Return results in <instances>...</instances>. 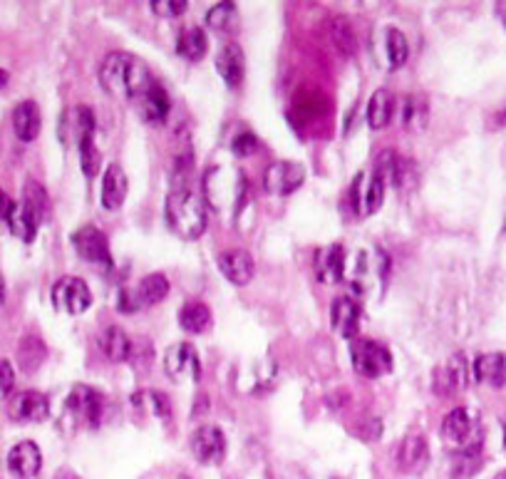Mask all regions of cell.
<instances>
[{
	"label": "cell",
	"instance_id": "cell-1",
	"mask_svg": "<svg viewBox=\"0 0 506 479\" xmlns=\"http://www.w3.org/2000/svg\"><path fill=\"white\" fill-rule=\"evenodd\" d=\"M157 83L139 58L130 52H112L99 65V84L107 95L127 102H137L152 84Z\"/></svg>",
	"mask_w": 506,
	"mask_h": 479
},
{
	"label": "cell",
	"instance_id": "cell-2",
	"mask_svg": "<svg viewBox=\"0 0 506 479\" xmlns=\"http://www.w3.org/2000/svg\"><path fill=\"white\" fill-rule=\"evenodd\" d=\"M167 227L179 239L194 241L204 234L206 228V206L192 189H174L167 196L164 206Z\"/></svg>",
	"mask_w": 506,
	"mask_h": 479
},
{
	"label": "cell",
	"instance_id": "cell-3",
	"mask_svg": "<svg viewBox=\"0 0 506 479\" xmlns=\"http://www.w3.org/2000/svg\"><path fill=\"white\" fill-rule=\"evenodd\" d=\"M206 202L217 212H236L246 199V177L233 167L209 169L204 180Z\"/></svg>",
	"mask_w": 506,
	"mask_h": 479
},
{
	"label": "cell",
	"instance_id": "cell-4",
	"mask_svg": "<svg viewBox=\"0 0 506 479\" xmlns=\"http://www.w3.org/2000/svg\"><path fill=\"white\" fill-rule=\"evenodd\" d=\"M350 360L362 378H383L392 371V353L383 343L368 338H355L350 343Z\"/></svg>",
	"mask_w": 506,
	"mask_h": 479
},
{
	"label": "cell",
	"instance_id": "cell-5",
	"mask_svg": "<svg viewBox=\"0 0 506 479\" xmlns=\"http://www.w3.org/2000/svg\"><path fill=\"white\" fill-rule=\"evenodd\" d=\"M355 264L350 266V271H345V278L350 281V286L355 288V293L368 296L373 293L375 283H383L387 275V259L380 251H358Z\"/></svg>",
	"mask_w": 506,
	"mask_h": 479
},
{
	"label": "cell",
	"instance_id": "cell-6",
	"mask_svg": "<svg viewBox=\"0 0 506 479\" xmlns=\"http://www.w3.org/2000/svg\"><path fill=\"white\" fill-rule=\"evenodd\" d=\"M105 408H107L105 397L87 385H77L65 403V412L70 415V419L84 427H99L105 419Z\"/></svg>",
	"mask_w": 506,
	"mask_h": 479
},
{
	"label": "cell",
	"instance_id": "cell-7",
	"mask_svg": "<svg viewBox=\"0 0 506 479\" xmlns=\"http://www.w3.org/2000/svg\"><path fill=\"white\" fill-rule=\"evenodd\" d=\"M73 243L84 264H90L92 268H97V271H102V274H109V271L115 268L112 253H109L107 236L97 227L77 228L73 234Z\"/></svg>",
	"mask_w": 506,
	"mask_h": 479
},
{
	"label": "cell",
	"instance_id": "cell-8",
	"mask_svg": "<svg viewBox=\"0 0 506 479\" xmlns=\"http://www.w3.org/2000/svg\"><path fill=\"white\" fill-rule=\"evenodd\" d=\"M470 363L462 353H455L452 358L445 360L432 375V387L439 397L459 395L467 383H470Z\"/></svg>",
	"mask_w": 506,
	"mask_h": 479
},
{
	"label": "cell",
	"instance_id": "cell-9",
	"mask_svg": "<svg viewBox=\"0 0 506 479\" xmlns=\"http://www.w3.org/2000/svg\"><path fill=\"white\" fill-rule=\"evenodd\" d=\"M50 296H52L55 308L70 313V315H80V313H84L92 306L90 288H87L83 278H75V275H65L60 281H55Z\"/></svg>",
	"mask_w": 506,
	"mask_h": 479
},
{
	"label": "cell",
	"instance_id": "cell-10",
	"mask_svg": "<svg viewBox=\"0 0 506 479\" xmlns=\"http://www.w3.org/2000/svg\"><path fill=\"white\" fill-rule=\"evenodd\" d=\"M383 196H385V184L373 172H360L350 187V206L362 216L375 214L383 204Z\"/></svg>",
	"mask_w": 506,
	"mask_h": 479
},
{
	"label": "cell",
	"instance_id": "cell-11",
	"mask_svg": "<svg viewBox=\"0 0 506 479\" xmlns=\"http://www.w3.org/2000/svg\"><path fill=\"white\" fill-rule=\"evenodd\" d=\"M192 455L196 457L199 465L214 467L221 465L226 457V437L224 432L214 427V425H204L192 435Z\"/></svg>",
	"mask_w": 506,
	"mask_h": 479
},
{
	"label": "cell",
	"instance_id": "cell-12",
	"mask_svg": "<svg viewBox=\"0 0 506 479\" xmlns=\"http://www.w3.org/2000/svg\"><path fill=\"white\" fill-rule=\"evenodd\" d=\"M164 371L171 380H199L202 378V363H199V353L192 343H177L167 350L164 355Z\"/></svg>",
	"mask_w": 506,
	"mask_h": 479
},
{
	"label": "cell",
	"instance_id": "cell-13",
	"mask_svg": "<svg viewBox=\"0 0 506 479\" xmlns=\"http://www.w3.org/2000/svg\"><path fill=\"white\" fill-rule=\"evenodd\" d=\"M305 180V169L298 162H276L265 169L264 184L265 192L276 194V196H289L293 194Z\"/></svg>",
	"mask_w": 506,
	"mask_h": 479
},
{
	"label": "cell",
	"instance_id": "cell-14",
	"mask_svg": "<svg viewBox=\"0 0 506 479\" xmlns=\"http://www.w3.org/2000/svg\"><path fill=\"white\" fill-rule=\"evenodd\" d=\"M474 430H477V425H474V418L467 408H455L442 419V440L452 447H459V450L477 443Z\"/></svg>",
	"mask_w": 506,
	"mask_h": 479
},
{
	"label": "cell",
	"instance_id": "cell-15",
	"mask_svg": "<svg viewBox=\"0 0 506 479\" xmlns=\"http://www.w3.org/2000/svg\"><path fill=\"white\" fill-rule=\"evenodd\" d=\"M345 249L340 243H330L326 249H318L313 256L315 275L320 283H340L345 281Z\"/></svg>",
	"mask_w": 506,
	"mask_h": 479
},
{
	"label": "cell",
	"instance_id": "cell-16",
	"mask_svg": "<svg viewBox=\"0 0 506 479\" xmlns=\"http://www.w3.org/2000/svg\"><path fill=\"white\" fill-rule=\"evenodd\" d=\"M8 415L15 422H43L50 415L48 397L37 390H23L11 400Z\"/></svg>",
	"mask_w": 506,
	"mask_h": 479
},
{
	"label": "cell",
	"instance_id": "cell-17",
	"mask_svg": "<svg viewBox=\"0 0 506 479\" xmlns=\"http://www.w3.org/2000/svg\"><path fill=\"white\" fill-rule=\"evenodd\" d=\"M330 318H333V328L343 338L348 340H355V336L360 333V323H362V311L360 303L355 299H336L333 308H330Z\"/></svg>",
	"mask_w": 506,
	"mask_h": 479
},
{
	"label": "cell",
	"instance_id": "cell-18",
	"mask_svg": "<svg viewBox=\"0 0 506 479\" xmlns=\"http://www.w3.org/2000/svg\"><path fill=\"white\" fill-rule=\"evenodd\" d=\"M134 108H137L139 117L145 122H149V124H162V122H167L169 112H171V100H169L167 90L159 83H154L146 90L145 95L134 102Z\"/></svg>",
	"mask_w": 506,
	"mask_h": 479
},
{
	"label": "cell",
	"instance_id": "cell-19",
	"mask_svg": "<svg viewBox=\"0 0 506 479\" xmlns=\"http://www.w3.org/2000/svg\"><path fill=\"white\" fill-rule=\"evenodd\" d=\"M95 132H97L95 112L90 108L80 105V108L67 109V112L62 115L60 134L67 144H77L83 137H90V134Z\"/></svg>",
	"mask_w": 506,
	"mask_h": 479
},
{
	"label": "cell",
	"instance_id": "cell-20",
	"mask_svg": "<svg viewBox=\"0 0 506 479\" xmlns=\"http://www.w3.org/2000/svg\"><path fill=\"white\" fill-rule=\"evenodd\" d=\"M43 467V455H40V447L30 440L18 443L8 452V469H11L15 477L20 479H33Z\"/></svg>",
	"mask_w": 506,
	"mask_h": 479
},
{
	"label": "cell",
	"instance_id": "cell-21",
	"mask_svg": "<svg viewBox=\"0 0 506 479\" xmlns=\"http://www.w3.org/2000/svg\"><path fill=\"white\" fill-rule=\"evenodd\" d=\"M373 174L385 187H405L407 177H410V162L395 155V152H380L375 159Z\"/></svg>",
	"mask_w": 506,
	"mask_h": 479
},
{
	"label": "cell",
	"instance_id": "cell-22",
	"mask_svg": "<svg viewBox=\"0 0 506 479\" xmlns=\"http://www.w3.org/2000/svg\"><path fill=\"white\" fill-rule=\"evenodd\" d=\"M218 268H221V274L226 275L231 283H236V286L251 283L253 271H256L251 253L241 251V249H231V251L221 253V256H218Z\"/></svg>",
	"mask_w": 506,
	"mask_h": 479
},
{
	"label": "cell",
	"instance_id": "cell-23",
	"mask_svg": "<svg viewBox=\"0 0 506 479\" xmlns=\"http://www.w3.org/2000/svg\"><path fill=\"white\" fill-rule=\"evenodd\" d=\"M471 375L477 383L489 385V387H504L506 355L504 353H484L471 363Z\"/></svg>",
	"mask_w": 506,
	"mask_h": 479
},
{
	"label": "cell",
	"instance_id": "cell-24",
	"mask_svg": "<svg viewBox=\"0 0 506 479\" xmlns=\"http://www.w3.org/2000/svg\"><path fill=\"white\" fill-rule=\"evenodd\" d=\"M130 192V180L124 174V169L120 164H109L105 172V180H102V206L107 212H117Z\"/></svg>",
	"mask_w": 506,
	"mask_h": 479
},
{
	"label": "cell",
	"instance_id": "cell-25",
	"mask_svg": "<svg viewBox=\"0 0 506 479\" xmlns=\"http://www.w3.org/2000/svg\"><path fill=\"white\" fill-rule=\"evenodd\" d=\"M40 124H43V117H40V108H37L33 100H25L18 108L12 109V130H15V137L20 142H33L37 134H40Z\"/></svg>",
	"mask_w": 506,
	"mask_h": 479
},
{
	"label": "cell",
	"instance_id": "cell-26",
	"mask_svg": "<svg viewBox=\"0 0 506 479\" xmlns=\"http://www.w3.org/2000/svg\"><path fill=\"white\" fill-rule=\"evenodd\" d=\"M430 462V447L422 435H410L399 444V467L407 475H420Z\"/></svg>",
	"mask_w": 506,
	"mask_h": 479
},
{
	"label": "cell",
	"instance_id": "cell-27",
	"mask_svg": "<svg viewBox=\"0 0 506 479\" xmlns=\"http://www.w3.org/2000/svg\"><path fill=\"white\" fill-rule=\"evenodd\" d=\"M217 70L224 77V83L229 87H239L243 83V72H246V58L243 50L236 43H229L226 48L218 52Z\"/></svg>",
	"mask_w": 506,
	"mask_h": 479
},
{
	"label": "cell",
	"instance_id": "cell-28",
	"mask_svg": "<svg viewBox=\"0 0 506 479\" xmlns=\"http://www.w3.org/2000/svg\"><path fill=\"white\" fill-rule=\"evenodd\" d=\"M99 346H102V350H105V355H107L109 360H115V363L132 360L134 350H137L132 338L127 336L122 328H115V325L102 333V338H99Z\"/></svg>",
	"mask_w": 506,
	"mask_h": 479
},
{
	"label": "cell",
	"instance_id": "cell-29",
	"mask_svg": "<svg viewBox=\"0 0 506 479\" xmlns=\"http://www.w3.org/2000/svg\"><path fill=\"white\" fill-rule=\"evenodd\" d=\"M395 117V97L387 90H377L368 102V124L373 130H383Z\"/></svg>",
	"mask_w": 506,
	"mask_h": 479
},
{
	"label": "cell",
	"instance_id": "cell-30",
	"mask_svg": "<svg viewBox=\"0 0 506 479\" xmlns=\"http://www.w3.org/2000/svg\"><path fill=\"white\" fill-rule=\"evenodd\" d=\"M206 48H209V40H206L204 30L202 28H184L177 37V52H179L184 60L199 62L206 55Z\"/></svg>",
	"mask_w": 506,
	"mask_h": 479
},
{
	"label": "cell",
	"instance_id": "cell-31",
	"mask_svg": "<svg viewBox=\"0 0 506 479\" xmlns=\"http://www.w3.org/2000/svg\"><path fill=\"white\" fill-rule=\"evenodd\" d=\"M169 293V281L162 274H149L139 281V286L134 291V299L139 303V308L146 306H157L162 300L167 299Z\"/></svg>",
	"mask_w": 506,
	"mask_h": 479
},
{
	"label": "cell",
	"instance_id": "cell-32",
	"mask_svg": "<svg viewBox=\"0 0 506 479\" xmlns=\"http://www.w3.org/2000/svg\"><path fill=\"white\" fill-rule=\"evenodd\" d=\"M179 325L186 333L199 336L211 325V311L206 308L202 300H186L179 311Z\"/></svg>",
	"mask_w": 506,
	"mask_h": 479
},
{
	"label": "cell",
	"instance_id": "cell-33",
	"mask_svg": "<svg viewBox=\"0 0 506 479\" xmlns=\"http://www.w3.org/2000/svg\"><path fill=\"white\" fill-rule=\"evenodd\" d=\"M383 45H385L387 68L398 70V68H402L407 62L410 45H407V37L402 36L398 28H385L383 30Z\"/></svg>",
	"mask_w": 506,
	"mask_h": 479
},
{
	"label": "cell",
	"instance_id": "cell-34",
	"mask_svg": "<svg viewBox=\"0 0 506 479\" xmlns=\"http://www.w3.org/2000/svg\"><path fill=\"white\" fill-rule=\"evenodd\" d=\"M206 25L217 33H236L239 30V11L233 3H218L211 11L206 12Z\"/></svg>",
	"mask_w": 506,
	"mask_h": 479
},
{
	"label": "cell",
	"instance_id": "cell-35",
	"mask_svg": "<svg viewBox=\"0 0 506 479\" xmlns=\"http://www.w3.org/2000/svg\"><path fill=\"white\" fill-rule=\"evenodd\" d=\"M5 224H8V228H11L12 234H15L20 241H25V243H30V241L36 239L37 227H40V221H37L36 216L30 214L23 204L12 206V212Z\"/></svg>",
	"mask_w": 506,
	"mask_h": 479
},
{
	"label": "cell",
	"instance_id": "cell-36",
	"mask_svg": "<svg viewBox=\"0 0 506 479\" xmlns=\"http://www.w3.org/2000/svg\"><path fill=\"white\" fill-rule=\"evenodd\" d=\"M330 40H333V45H336L345 58L350 55H355V50H358V40H355V30H352V25H350L348 18H343V15H337L330 20Z\"/></svg>",
	"mask_w": 506,
	"mask_h": 479
},
{
	"label": "cell",
	"instance_id": "cell-37",
	"mask_svg": "<svg viewBox=\"0 0 506 479\" xmlns=\"http://www.w3.org/2000/svg\"><path fill=\"white\" fill-rule=\"evenodd\" d=\"M20 204H23L30 214L36 216L37 221H43V216L48 214L50 199H48V194H45V189H43L36 180H28L25 181L23 202H20Z\"/></svg>",
	"mask_w": 506,
	"mask_h": 479
},
{
	"label": "cell",
	"instance_id": "cell-38",
	"mask_svg": "<svg viewBox=\"0 0 506 479\" xmlns=\"http://www.w3.org/2000/svg\"><path fill=\"white\" fill-rule=\"evenodd\" d=\"M132 405L134 408L146 410L149 415L154 418H167L171 412V405H169V397L159 390H146V393H137L132 395Z\"/></svg>",
	"mask_w": 506,
	"mask_h": 479
},
{
	"label": "cell",
	"instance_id": "cell-39",
	"mask_svg": "<svg viewBox=\"0 0 506 479\" xmlns=\"http://www.w3.org/2000/svg\"><path fill=\"white\" fill-rule=\"evenodd\" d=\"M18 360H20V368L25 372H33L40 368V363L45 360V346L40 338H25L20 343V350H18Z\"/></svg>",
	"mask_w": 506,
	"mask_h": 479
},
{
	"label": "cell",
	"instance_id": "cell-40",
	"mask_svg": "<svg viewBox=\"0 0 506 479\" xmlns=\"http://www.w3.org/2000/svg\"><path fill=\"white\" fill-rule=\"evenodd\" d=\"M77 152H80V164H83V172L87 177H95L99 172V152L95 147V134L90 137H83L77 142Z\"/></svg>",
	"mask_w": 506,
	"mask_h": 479
},
{
	"label": "cell",
	"instance_id": "cell-41",
	"mask_svg": "<svg viewBox=\"0 0 506 479\" xmlns=\"http://www.w3.org/2000/svg\"><path fill=\"white\" fill-rule=\"evenodd\" d=\"M405 124L407 127H415V130H422L427 124V105L422 97H407L405 100Z\"/></svg>",
	"mask_w": 506,
	"mask_h": 479
},
{
	"label": "cell",
	"instance_id": "cell-42",
	"mask_svg": "<svg viewBox=\"0 0 506 479\" xmlns=\"http://www.w3.org/2000/svg\"><path fill=\"white\" fill-rule=\"evenodd\" d=\"M186 5H189L186 0H152L149 3L152 12H157L162 18H177L186 11Z\"/></svg>",
	"mask_w": 506,
	"mask_h": 479
},
{
	"label": "cell",
	"instance_id": "cell-43",
	"mask_svg": "<svg viewBox=\"0 0 506 479\" xmlns=\"http://www.w3.org/2000/svg\"><path fill=\"white\" fill-rule=\"evenodd\" d=\"M231 149H233L239 156H249L258 149V140H256L251 132H243V134H239L233 142H231Z\"/></svg>",
	"mask_w": 506,
	"mask_h": 479
},
{
	"label": "cell",
	"instance_id": "cell-44",
	"mask_svg": "<svg viewBox=\"0 0 506 479\" xmlns=\"http://www.w3.org/2000/svg\"><path fill=\"white\" fill-rule=\"evenodd\" d=\"M12 385H15V371L8 360H0V400L11 395Z\"/></svg>",
	"mask_w": 506,
	"mask_h": 479
},
{
	"label": "cell",
	"instance_id": "cell-45",
	"mask_svg": "<svg viewBox=\"0 0 506 479\" xmlns=\"http://www.w3.org/2000/svg\"><path fill=\"white\" fill-rule=\"evenodd\" d=\"M12 206H15V202H12L8 194L0 189V221H8V216H11Z\"/></svg>",
	"mask_w": 506,
	"mask_h": 479
},
{
	"label": "cell",
	"instance_id": "cell-46",
	"mask_svg": "<svg viewBox=\"0 0 506 479\" xmlns=\"http://www.w3.org/2000/svg\"><path fill=\"white\" fill-rule=\"evenodd\" d=\"M273 479H303V475L298 472V469L286 467L283 472H276V475H273Z\"/></svg>",
	"mask_w": 506,
	"mask_h": 479
},
{
	"label": "cell",
	"instance_id": "cell-47",
	"mask_svg": "<svg viewBox=\"0 0 506 479\" xmlns=\"http://www.w3.org/2000/svg\"><path fill=\"white\" fill-rule=\"evenodd\" d=\"M55 479H80V477H77L75 472H70V469H60V472H58V477Z\"/></svg>",
	"mask_w": 506,
	"mask_h": 479
},
{
	"label": "cell",
	"instance_id": "cell-48",
	"mask_svg": "<svg viewBox=\"0 0 506 479\" xmlns=\"http://www.w3.org/2000/svg\"><path fill=\"white\" fill-rule=\"evenodd\" d=\"M5 84H8V72L0 70V87H5Z\"/></svg>",
	"mask_w": 506,
	"mask_h": 479
},
{
	"label": "cell",
	"instance_id": "cell-49",
	"mask_svg": "<svg viewBox=\"0 0 506 479\" xmlns=\"http://www.w3.org/2000/svg\"><path fill=\"white\" fill-rule=\"evenodd\" d=\"M494 479H506V469H504V472H499V475H496Z\"/></svg>",
	"mask_w": 506,
	"mask_h": 479
},
{
	"label": "cell",
	"instance_id": "cell-50",
	"mask_svg": "<svg viewBox=\"0 0 506 479\" xmlns=\"http://www.w3.org/2000/svg\"><path fill=\"white\" fill-rule=\"evenodd\" d=\"M504 447H506V425H504Z\"/></svg>",
	"mask_w": 506,
	"mask_h": 479
},
{
	"label": "cell",
	"instance_id": "cell-51",
	"mask_svg": "<svg viewBox=\"0 0 506 479\" xmlns=\"http://www.w3.org/2000/svg\"><path fill=\"white\" fill-rule=\"evenodd\" d=\"M181 479H186V477H181Z\"/></svg>",
	"mask_w": 506,
	"mask_h": 479
},
{
	"label": "cell",
	"instance_id": "cell-52",
	"mask_svg": "<svg viewBox=\"0 0 506 479\" xmlns=\"http://www.w3.org/2000/svg\"><path fill=\"white\" fill-rule=\"evenodd\" d=\"M504 120H506V115H504Z\"/></svg>",
	"mask_w": 506,
	"mask_h": 479
}]
</instances>
